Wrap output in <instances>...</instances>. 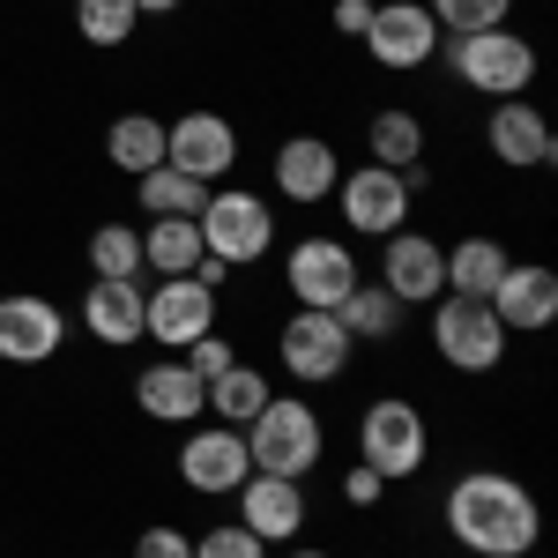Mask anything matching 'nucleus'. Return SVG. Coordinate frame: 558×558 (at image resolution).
<instances>
[{"instance_id":"obj_1","label":"nucleus","mask_w":558,"mask_h":558,"mask_svg":"<svg viewBox=\"0 0 558 558\" xmlns=\"http://www.w3.org/2000/svg\"><path fill=\"white\" fill-rule=\"evenodd\" d=\"M439 529L462 544L470 558H529L544 544V507L536 492L507 470H462L439 499Z\"/></svg>"},{"instance_id":"obj_2","label":"nucleus","mask_w":558,"mask_h":558,"mask_svg":"<svg viewBox=\"0 0 558 558\" xmlns=\"http://www.w3.org/2000/svg\"><path fill=\"white\" fill-rule=\"evenodd\" d=\"M439 68L462 89L499 105V97H529L544 60H536V45L521 38L514 23H499V31H470V38H439Z\"/></svg>"},{"instance_id":"obj_3","label":"nucleus","mask_w":558,"mask_h":558,"mask_svg":"<svg viewBox=\"0 0 558 558\" xmlns=\"http://www.w3.org/2000/svg\"><path fill=\"white\" fill-rule=\"evenodd\" d=\"M246 454H254L260 476H299L305 484L320 470V454H328V425H320V410L305 395H268L260 417L246 425Z\"/></svg>"},{"instance_id":"obj_4","label":"nucleus","mask_w":558,"mask_h":558,"mask_svg":"<svg viewBox=\"0 0 558 558\" xmlns=\"http://www.w3.org/2000/svg\"><path fill=\"white\" fill-rule=\"evenodd\" d=\"M357 462H365V470H380L387 484L425 476V462H432L425 410H417L410 395H373V402H365V417H357Z\"/></svg>"},{"instance_id":"obj_5","label":"nucleus","mask_w":558,"mask_h":558,"mask_svg":"<svg viewBox=\"0 0 558 558\" xmlns=\"http://www.w3.org/2000/svg\"><path fill=\"white\" fill-rule=\"evenodd\" d=\"M194 231H202L209 260H223V268H254V260L276 254V209H268V194H254V186H209Z\"/></svg>"},{"instance_id":"obj_6","label":"nucleus","mask_w":558,"mask_h":558,"mask_svg":"<svg viewBox=\"0 0 558 558\" xmlns=\"http://www.w3.org/2000/svg\"><path fill=\"white\" fill-rule=\"evenodd\" d=\"M507 328H499V313L484 299H454V291H439L432 299V350H439V365L447 373H499L507 365Z\"/></svg>"},{"instance_id":"obj_7","label":"nucleus","mask_w":558,"mask_h":558,"mask_svg":"<svg viewBox=\"0 0 558 558\" xmlns=\"http://www.w3.org/2000/svg\"><path fill=\"white\" fill-rule=\"evenodd\" d=\"M276 357H283V373L299 387H328L350 373V357L357 343L343 336V320L336 313H313V305H291L283 313V328H276Z\"/></svg>"},{"instance_id":"obj_8","label":"nucleus","mask_w":558,"mask_h":558,"mask_svg":"<svg viewBox=\"0 0 558 558\" xmlns=\"http://www.w3.org/2000/svg\"><path fill=\"white\" fill-rule=\"evenodd\" d=\"M365 276H357V254H350V239H328V231H305L291 239V254H283V291L313 313H336V305L357 291Z\"/></svg>"},{"instance_id":"obj_9","label":"nucleus","mask_w":558,"mask_h":558,"mask_svg":"<svg viewBox=\"0 0 558 558\" xmlns=\"http://www.w3.org/2000/svg\"><path fill=\"white\" fill-rule=\"evenodd\" d=\"M216 328V283L202 276H157V291L142 283V343L186 350Z\"/></svg>"},{"instance_id":"obj_10","label":"nucleus","mask_w":558,"mask_h":558,"mask_svg":"<svg viewBox=\"0 0 558 558\" xmlns=\"http://www.w3.org/2000/svg\"><path fill=\"white\" fill-rule=\"evenodd\" d=\"M246 476H254L246 432L216 425V417L186 425V439H179V484H186V492H202V499H231Z\"/></svg>"},{"instance_id":"obj_11","label":"nucleus","mask_w":558,"mask_h":558,"mask_svg":"<svg viewBox=\"0 0 558 558\" xmlns=\"http://www.w3.org/2000/svg\"><path fill=\"white\" fill-rule=\"evenodd\" d=\"M365 52L373 68H395V75H417L439 60V23H432L425 0H373V23H365Z\"/></svg>"},{"instance_id":"obj_12","label":"nucleus","mask_w":558,"mask_h":558,"mask_svg":"<svg viewBox=\"0 0 558 558\" xmlns=\"http://www.w3.org/2000/svg\"><path fill=\"white\" fill-rule=\"evenodd\" d=\"M165 165H179L202 186H223V179L239 172V128L223 112H209V105H194V112L165 120Z\"/></svg>"},{"instance_id":"obj_13","label":"nucleus","mask_w":558,"mask_h":558,"mask_svg":"<svg viewBox=\"0 0 558 558\" xmlns=\"http://www.w3.org/2000/svg\"><path fill=\"white\" fill-rule=\"evenodd\" d=\"M268 179H276V202H291V209H320V202H336L343 157H336L328 134H283L276 157H268Z\"/></svg>"},{"instance_id":"obj_14","label":"nucleus","mask_w":558,"mask_h":558,"mask_svg":"<svg viewBox=\"0 0 558 558\" xmlns=\"http://www.w3.org/2000/svg\"><path fill=\"white\" fill-rule=\"evenodd\" d=\"M336 209H343L350 239H387L410 223V186L387 172V165H350L336 179Z\"/></svg>"},{"instance_id":"obj_15","label":"nucleus","mask_w":558,"mask_h":558,"mask_svg":"<svg viewBox=\"0 0 558 558\" xmlns=\"http://www.w3.org/2000/svg\"><path fill=\"white\" fill-rule=\"evenodd\" d=\"M68 343V313L45 291H8L0 299V365H52Z\"/></svg>"},{"instance_id":"obj_16","label":"nucleus","mask_w":558,"mask_h":558,"mask_svg":"<svg viewBox=\"0 0 558 558\" xmlns=\"http://www.w3.org/2000/svg\"><path fill=\"white\" fill-rule=\"evenodd\" d=\"M484 149H492V165H507V172H544L558 157V134L529 97H499L492 120H484Z\"/></svg>"},{"instance_id":"obj_17","label":"nucleus","mask_w":558,"mask_h":558,"mask_svg":"<svg viewBox=\"0 0 558 558\" xmlns=\"http://www.w3.org/2000/svg\"><path fill=\"white\" fill-rule=\"evenodd\" d=\"M484 305L499 313L507 336H544L558 320V268H544V260H507V276L492 283Z\"/></svg>"},{"instance_id":"obj_18","label":"nucleus","mask_w":558,"mask_h":558,"mask_svg":"<svg viewBox=\"0 0 558 558\" xmlns=\"http://www.w3.org/2000/svg\"><path fill=\"white\" fill-rule=\"evenodd\" d=\"M380 283L402 305H432L447 291V246L425 231H387L380 239Z\"/></svg>"},{"instance_id":"obj_19","label":"nucleus","mask_w":558,"mask_h":558,"mask_svg":"<svg viewBox=\"0 0 558 558\" xmlns=\"http://www.w3.org/2000/svg\"><path fill=\"white\" fill-rule=\"evenodd\" d=\"M231 499H239V529H254L260 544H291L305 529V484L299 476H260L254 470Z\"/></svg>"},{"instance_id":"obj_20","label":"nucleus","mask_w":558,"mask_h":558,"mask_svg":"<svg viewBox=\"0 0 558 558\" xmlns=\"http://www.w3.org/2000/svg\"><path fill=\"white\" fill-rule=\"evenodd\" d=\"M134 410H142L149 425H202L209 387L186 373V357H157V365L134 373Z\"/></svg>"},{"instance_id":"obj_21","label":"nucleus","mask_w":558,"mask_h":558,"mask_svg":"<svg viewBox=\"0 0 558 558\" xmlns=\"http://www.w3.org/2000/svg\"><path fill=\"white\" fill-rule=\"evenodd\" d=\"M83 328L105 350H134V343H142V283H105V276H89Z\"/></svg>"},{"instance_id":"obj_22","label":"nucleus","mask_w":558,"mask_h":558,"mask_svg":"<svg viewBox=\"0 0 558 558\" xmlns=\"http://www.w3.org/2000/svg\"><path fill=\"white\" fill-rule=\"evenodd\" d=\"M402 313H410V305L395 299V291H387V283H357V291H350L343 305H336V320H343V336L357 350L373 343H402Z\"/></svg>"},{"instance_id":"obj_23","label":"nucleus","mask_w":558,"mask_h":558,"mask_svg":"<svg viewBox=\"0 0 558 558\" xmlns=\"http://www.w3.org/2000/svg\"><path fill=\"white\" fill-rule=\"evenodd\" d=\"M268 395H276V380H268L260 365H246V357H239L231 373H216V380H209V410H202V417H216V425H231V432H246V425L260 417V402H268Z\"/></svg>"},{"instance_id":"obj_24","label":"nucleus","mask_w":558,"mask_h":558,"mask_svg":"<svg viewBox=\"0 0 558 558\" xmlns=\"http://www.w3.org/2000/svg\"><path fill=\"white\" fill-rule=\"evenodd\" d=\"M507 260H514V254H507L492 231L454 239V246H447V291H454V299H492V283L507 276Z\"/></svg>"},{"instance_id":"obj_25","label":"nucleus","mask_w":558,"mask_h":558,"mask_svg":"<svg viewBox=\"0 0 558 558\" xmlns=\"http://www.w3.org/2000/svg\"><path fill=\"white\" fill-rule=\"evenodd\" d=\"M202 231H194V216H149V231H142V268H157V276H194L202 268Z\"/></svg>"},{"instance_id":"obj_26","label":"nucleus","mask_w":558,"mask_h":558,"mask_svg":"<svg viewBox=\"0 0 558 558\" xmlns=\"http://www.w3.org/2000/svg\"><path fill=\"white\" fill-rule=\"evenodd\" d=\"M105 157L128 179L157 172V165H165V120H157V112H120V120L105 128Z\"/></svg>"},{"instance_id":"obj_27","label":"nucleus","mask_w":558,"mask_h":558,"mask_svg":"<svg viewBox=\"0 0 558 558\" xmlns=\"http://www.w3.org/2000/svg\"><path fill=\"white\" fill-rule=\"evenodd\" d=\"M365 149H373V165H387V172L425 165V120H417L410 105H387V112L365 120Z\"/></svg>"},{"instance_id":"obj_28","label":"nucleus","mask_w":558,"mask_h":558,"mask_svg":"<svg viewBox=\"0 0 558 558\" xmlns=\"http://www.w3.org/2000/svg\"><path fill=\"white\" fill-rule=\"evenodd\" d=\"M134 202H142V216H202L209 186H202V179H186L179 165H157V172L134 179Z\"/></svg>"},{"instance_id":"obj_29","label":"nucleus","mask_w":558,"mask_h":558,"mask_svg":"<svg viewBox=\"0 0 558 558\" xmlns=\"http://www.w3.org/2000/svg\"><path fill=\"white\" fill-rule=\"evenodd\" d=\"M89 276H105V283H142L149 268H142V231L134 223H97L89 231Z\"/></svg>"},{"instance_id":"obj_30","label":"nucleus","mask_w":558,"mask_h":558,"mask_svg":"<svg viewBox=\"0 0 558 558\" xmlns=\"http://www.w3.org/2000/svg\"><path fill=\"white\" fill-rule=\"evenodd\" d=\"M134 31H142L134 0H75V38L97 45V52H120V45H134Z\"/></svg>"},{"instance_id":"obj_31","label":"nucleus","mask_w":558,"mask_h":558,"mask_svg":"<svg viewBox=\"0 0 558 558\" xmlns=\"http://www.w3.org/2000/svg\"><path fill=\"white\" fill-rule=\"evenodd\" d=\"M439 38H470V31H499L514 23V0H425Z\"/></svg>"},{"instance_id":"obj_32","label":"nucleus","mask_w":558,"mask_h":558,"mask_svg":"<svg viewBox=\"0 0 558 558\" xmlns=\"http://www.w3.org/2000/svg\"><path fill=\"white\" fill-rule=\"evenodd\" d=\"M194 558H268V544L239 521H216L209 536H194Z\"/></svg>"},{"instance_id":"obj_33","label":"nucleus","mask_w":558,"mask_h":558,"mask_svg":"<svg viewBox=\"0 0 558 558\" xmlns=\"http://www.w3.org/2000/svg\"><path fill=\"white\" fill-rule=\"evenodd\" d=\"M179 357H186V373H194L202 387H209L216 373H231V365H239V350H231V336H216V328L202 336V343H186Z\"/></svg>"},{"instance_id":"obj_34","label":"nucleus","mask_w":558,"mask_h":558,"mask_svg":"<svg viewBox=\"0 0 558 558\" xmlns=\"http://www.w3.org/2000/svg\"><path fill=\"white\" fill-rule=\"evenodd\" d=\"M128 558H194V536H186V529H172V521H149V529L134 536Z\"/></svg>"},{"instance_id":"obj_35","label":"nucleus","mask_w":558,"mask_h":558,"mask_svg":"<svg viewBox=\"0 0 558 558\" xmlns=\"http://www.w3.org/2000/svg\"><path fill=\"white\" fill-rule=\"evenodd\" d=\"M380 492H387V476H380V470L350 462V476H343V507H357V514H373V507H380Z\"/></svg>"},{"instance_id":"obj_36","label":"nucleus","mask_w":558,"mask_h":558,"mask_svg":"<svg viewBox=\"0 0 558 558\" xmlns=\"http://www.w3.org/2000/svg\"><path fill=\"white\" fill-rule=\"evenodd\" d=\"M365 23H373V0H336V31L343 38H365Z\"/></svg>"},{"instance_id":"obj_37","label":"nucleus","mask_w":558,"mask_h":558,"mask_svg":"<svg viewBox=\"0 0 558 558\" xmlns=\"http://www.w3.org/2000/svg\"><path fill=\"white\" fill-rule=\"evenodd\" d=\"M186 0H134V15H179Z\"/></svg>"},{"instance_id":"obj_38","label":"nucleus","mask_w":558,"mask_h":558,"mask_svg":"<svg viewBox=\"0 0 558 558\" xmlns=\"http://www.w3.org/2000/svg\"><path fill=\"white\" fill-rule=\"evenodd\" d=\"M283 558H336V551H313V544H299V551H283Z\"/></svg>"}]
</instances>
